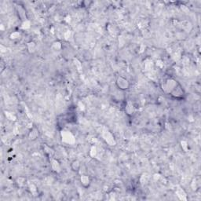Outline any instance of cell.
<instances>
[{
    "label": "cell",
    "mask_w": 201,
    "mask_h": 201,
    "mask_svg": "<svg viewBox=\"0 0 201 201\" xmlns=\"http://www.w3.org/2000/svg\"><path fill=\"white\" fill-rule=\"evenodd\" d=\"M27 49H28V51L30 53H35L36 50V44L32 41L29 42V43H28L27 44Z\"/></svg>",
    "instance_id": "obj_11"
},
{
    "label": "cell",
    "mask_w": 201,
    "mask_h": 201,
    "mask_svg": "<svg viewBox=\"0 0 201 201\" xmlns=\"http://www.w3.org/2000/svg\"><path fill=\"white\" fill-rule=\"evenodd\" d=\"M21 37H22V34L21 32H13L10 35V39L13 41H17L19 39H21Z\"/></svg>",
    "instance_id": "obj_10"
},
{
    "label": "cell",
    "mask_w": 201,
    "mask_h": 201,
    "mask_svg": "<svg viewBox=\"0 0 201 201\" xmlns=\"http://www.w3.org/2000/svg\"><path fill=\"white\" fill-rule=\"evenodd\" d=\"M39 136V131L38 128L36 126H33L30 131L28 132V138L29 140L31 141H35V140L37 139Z\"/></svg>",
    "instance_id": "obj_6"
},
{
    "label": "cell",
    "mask_w": 201,
    "mask_h": 201,
    "mask_svg": "<svg viewBox=\"0 0 201 201\" xmlns=\"http://www.w3.org/2000/svg\"><path fill=\"white\" fill-rule=\"evenodd\" d=\"M169 95H170L173 98L176 99V100H182L186 97V92H185L182 87L181 86V84H179Z\"/></svg>",
    "instance_id": "obj_3"
},
{
    "label": "cell",
    "mask_w": 201,
    "mask_h": 201,
    "mask_svg": "<svg viewBox=\"0 0 201 201\" xmlns=\"http://www.w3.org/2000/svg\"><path fill=\"white\" fill-rule=\"evenodd\" d=\"M79 182L81 186L83 188H85V189H87L90 186V183H91V180H90V177L88 175H87V174H82V175L80 176Z\"/></svg>",
    "instance_id": "obj_5"
},
{
    "label": "cell",
    "mask_w": 201,
    "mask_h": 201,
    "mask_svg": "<svg viewBox=\"0 0 201 201\" xmlns=\"http://www.w3.org/2000/svg\"><path fill=\"white\" fill-rule=\"evenodd\" d=\"M62 43L59 41L54 42V43H53L51 46V49H53V50H54V51L60 50V49H62Z\"/></svg>",
    "instance_id": "obj_12"
},
{
    "label": "cell",
    "mask_w": 201,
    "mask_h": 201,
    "mask_svg": "<svg viewBox=\"0 0 201 201\" xmlns=\"http://www.w3.org/2000/svg\"><path fill=\"white\" fill-rule=\"evenodd\" d=\"M70 167L74 172H79L80 168H81V163L78 160H74L70 164Z\"/></svg>",
    "instance_id": "obj_9"
},
{
    "label": "cell",
    "mask_w": 201,
    "mask_h": 201,
    "mask_svg": "<svg viewBox=\"0 0 201 201\" xmlns=\"http://www.w3.org/2000/svg\"><path fill=\"white\" fill-rule=\"evenodd\" d=\"M50 163H51L52 170H53L54 172L60 173L62 171V167H61V164H60L59 161H58V160L52 158Z\"/></svg>",
    "instance_id": "obj_8"
},
{
    "label": "cell",
    "mask_w": 201,
    "mask_h": 201,
    "mask_svg": "<svg viewBox=\"0 0 201 201\" xmlns=\"http://www.w3.org/2000/svg\"><path fill=\"white\" fill-rule=\"evenodd\" d=\"M179 84L180 83L177 82V80L170 77V78H167L164 80V82L161 84V87H162V90H164L165 94H170Z\"/></svg>",
    "instance_id": "obj_1"
},
{
    "label": "cell",
    "mask_w": 201,
    "mask_h": 201,
    "mask_svg": "<svg viewBox=\"0 0 201 201\" xmlns=\"http://www.w3.org/2000/svg\"><path fill=\"white\" fill-rule=\"evenodd\" d=\"M116 85L119 90H123H123H128L130 84V82L128 81L127 79H126L123 76H121V75H119L116 79Z\"/></svg>",
    "instance_id": "obj_2"
},
{
    "label": "cell",
    "mask_w": 201,
    "mask_h": 201,
    "mask_svg": "<svg viewBox=\"0 0 201 201\" xmlns=\"http://www.w3.org/2000/svg\"><path fill=\"white\" fill-rule=\"evenodd\" d=\"M62 141H64L65 142L67 143H72L74 142L75 139H74L73 135L71 133H69L68 131H63V133L62 134Z\"/></svg>",
    "instance_id": "obj_7"
},
{
    "label": "cell",
    "mask_w": 201,
    "mask_h": 201,
    "mask_svg": "<svg viewBox=\"0 0 201 201\" xmlns=\"http://www.w3.org/2000/svg\"><path fill=\"white\" fill-rule=\"evenodd\" d=\"M124 111L125 113H126L128 116H130V117H131V116L135 114V106H134V105L132 104V102H130V101H126L124 107Z\"/></svg>",
    "instance_id": "obj_4"
}]
</instances>
